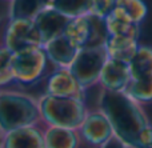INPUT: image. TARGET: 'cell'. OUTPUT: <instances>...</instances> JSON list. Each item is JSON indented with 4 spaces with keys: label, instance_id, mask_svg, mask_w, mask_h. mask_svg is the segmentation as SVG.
I'll return each instance as SVG.
<instances>
[{
    "label": "cell",
    "instance_id": "9",
    "mask_svg": "<svg viewBox=\"0 0 152 148\" xmlns=\"http://www.w3.org/2000/svg\"><path fill=\"white\" fill-rule=\"evenodd\" d=\"M77 132L81 139H84L88 144L97 148L105 144L111 138H113L112 127H111L107 116L100 109L88 111Z\"/></svg>",
    "mask_w": 152,
    "mask_h": 148
},
{
    "label": "cell",
    "instance_id": "15",
    "mask_svg": "<svg viewBox=\"0 0 152 148\" xmlns=\"http://www.w3.org/2000/svg\"><path fill=\"white\" fill-rule=\"evenodd\" d=\"M137 39L129 36H108L104 47L107 51V55L110 59L120 60L124 63H128L136 55L139 48Z\"/></svg>",
    "mask_w": 152,
    "mask_h": 148
},
{
    "label": "cell",
    "instance_id": "16",
    "mask_svg": "<svg viewBox=\"0 0 152 148\" xmlns=\"http://www.w3.org/2000/svg\"><path fill=\"white\" fill-rule=\"evenodd\" d=\"M45 148H79L80 135L76 130L47 125L43 131Z\"/></svg>",
    "mask_w": 152,
    "mask_h": 148
},
{
    "label": "cell",
    "instance_id": "7",
    "mask_svg": "<svg viewBox=\"0 0 152 148\" xmlns=\"http://www.w3.org/2000/svg\"><path fill=\"white\" fill-rule=\"evenodd\" d=\"M107 59L108 55L104 45L81 48L77 52L69 69L84 91L99 83Z\"/></svg>",
    "mask_w": 152,
    "mask_h": 148
},
{
    "label": "cell",
    "instance_id": "19",
    "mask_svg": "<svg viewBox=\"0 0 152 148\" xmlns=\"http://www.w3.org/2000/svg\"><path fill=\"white\" fill-rule=\"evenodd\" d=\"M47 7L59 11L68 19H76L92 13L94 0H48Z\"/></svg>",
    "mask_w": 152,
    "mask_h": 148
},
{
    "label": "cell",
    "instance_id": "3",
    "mask_svg": "<svg viewBox=\"0 0 152 148\" xmlns=\"http://www.w3.org/2000/svg\"><path fill=\"white\" fill-rule=\"evenodd\" d=\"M39 108L42 122L45 125L76 130L80 128L88 109L81 99L56 98L51 95H43L39 98Z\"/></svg>",
    "mask_w": 152,
    "mask_h": 148
},
{
    "label": "cell",
    "instance_id": "21",
    "mask_svg": "<svg viewBox=\"0 0 152 148\" xmlns=\"http://www.w3.org/2000/svg\"><path fill=\"white\" fill-rule=\"evenodd\" d=\"M11 64H12V52L8 51L4 45H1L0 47V90L15 82Z\"/></svg>",
    "mask_w": 152,
    "mask_h": 148
},
{
    "label": "cell",
    "instance_id": "4",
    "mask_svg": "<svg viewBox=\"0 0 152 148\" xmlns=\"http://www.w3.org/2000/svg\"><path fill=\"white\" fill-rule=\"evenodd\" d=\"M131 82L126 90L139 104L152 101V47L139 45L136 55L129 61Z\"/></svg>",
    "mask_w": 152,
    "mask_h": 148
},
{
    "label": "cell",
    "instance_id": "20",
    "mask_svg": "<svg viewBox=\"0 0 152 148\" xmlns=\"http://www.w3.org/2000/svg\"><path fill=\"white\" fill-rule=\"evenodd\" d=\"M105 26H107L108 36H129L139 40V26L128 23L119 16L113 15L112 12L105 17Z\"/></svg>",
    "mask_w": 152,
    "mask_h": 148
},
{
    "label": "cell",
    "instance_id": "17",
    "mask_svg": "<svg viewBox=\"0 0 152 148\" xmlns=\"http://www.w3.org/2000/svg\"><path fill=\"white\" fill-rule=\"evenodd\" d=\"M112 13L128 23L139 26L147 17L148 8L143 0H116Z\"/></svg>",
    "mask_w": 152,
    "mask_h": 148
},
{
    "label": "cell",
    "instance_id": "5",
    "mask_svg": "<svg viewBox=\"0 0 152 148\" xmlns=\"http://www.w3.org/2000/svg\"><path fill=\"white\" fill-rule=\"evenodd\" d=\"M48 64L51 63L43 47H32L12 53L13 80L24 85L35 84L45 76Z\"/></svg>",
    "mask_w": 152,
    "mask_h": 148
},
{
    "label": "cell",
    "instance_id": "23",
    "mask_svg": "<svg viewBox=\"0 0 152 148\" xmlns=\"http://www.w3.org/2000/svg\"><path fill=\"white\" fill-rule=\"evenodd\" d=\"M99 148H128V147H127L124 143H121L118 138H115V136H113V138H111L107 143L103 144V146L99 147Z\"/></svg>",
    "mask_w": 152,
    "mask_h": 148
},
{
    "label": "cell",
    "instance_id": "24",
    "mask_svg": "<svg viewBox=\"0 0 152 148\" xmlns=\"http://www.w3.org/2000/svg\"><path fill=\"white\" fill-rule=\"evenodd\" d=\"M7 1H11V0H7Z\"/></svg>",
    "mask_w": 152,
    "mask_h": 148
},
{
    "label": "cell",
    "instance_id": "2",
    "mask_svg": "<svg viewBox=\"0 0 152 148\" xmlns=\"http://www.w3.org/2000/svg\"><path fill=\"white\" fill-rule=\"evenodd\" d=\"M42 115L39 99L26 92L0 90V138L26 127H39Z\"/></svg>",
    "mask_w": 152,
    "mask_h": 148
},
{
    "label": "cell",
    "instance_id": "11",
    "mask_svg": "<svg viewBox=\"0 0 152 148\" xmlns=\"http://www.w3.org/2000/svg\"><path fill=\"white\" fill-rule=\"evenodd\" d=\"M129 82V64L108 58L99 79V84L103 87V90L111 92H126Z\"/></svg>",
    "mask_w": 152,
    "mask_h": 148
},
{
    "label": "cell",
    "instance_id": "13",
    "mask_svg": "<svg viewBox=\"0 0 152 148\" xmlns=\"http://www.w3.org/2000/svg\"><path fill=\"white\" fill-rule=\"evenodd\" d=\"M50 63L55 68H69L80 50L66 35L56 37L43 45Z\"/></svg>",
    "mask_w": 152,
    "mask_h": 148
},
{
    "label": "cell",
    "instance_id": "14",
    "mask_svg": "<svg viewBox=\"0 0 152 148\" xmlns=\"http://www.w3.org/2000/svg\"><path fill=\"white\" fill-rule=\"evenodd\" d=\"M0 148H45L43 131L39 127H26L0 138Z\"/></svg>",
    "mask_w": 152,
    "mask_h": 148
},
{
    "label": "cell",
    "instance_id": "10",
    "mask_svg": "<svg viewBox=\"0 0 152 148\" xmlns=\"http://www.w3.org/2000/svg\"><path fill=\"white\" fill-rule=\"evenodd\" d=\"M45 95L84 100V90L69 68H55L45 82Z\"/></svg>",
    "mask_w": 152,
    "mask_h": 148
},
{
    "label": "cell",
    "instance_id": "12",
    "mask_svg": "<svg viewBox=\"0 0 152 148\" xmlns=\"http://www.w3.org/2000/svg\"><path fill=\"white\" fill-rule=\"evenodd\" d=\"M69 20L67 16L60 13L59 11L53 8L45 7L36 17L34 19V23L36 26V29L39 31V35L42 37L43 45L56 37L64 35L66 28L68 26Z\"/></svg>",
    "mask_w": 152,
    "mask_h": 148
},
{
    "label": "cell",
    "instance_id": "22",
    "mask_svg": "<svg viewBox=\"0 0 152 148\" xmlns=\"http://www.w3.org/2000/svg\"><path fill=\"white\" fill-rule=\"evenodd\" d=\"M116 5V0H94L92 13L102 19H105L113 11Z\"/></svg>",
    "mask_w": 152,
    "mask_h": 148
},
{
    "label": "cell",
    "instance_id": "18",
    "mask_svg": "<svg viewBox=\"0 0 152 148\" xmlns=\"http://www.w3.org/2000/svg\"><path fill=\"white\" fill-rule=\"evenodd\" d=\"M48 5V0H11L8 19H28L34 20Z\"/></svg>",
    "mask_w": 152,
    "mask_h": 148
},
{
    "label": "cell",
    "instance_id": "1",
    "mask_svg": "<svg viewBox=\"0 0 152 148\" xmlns=\"http://www.w3.org/2000/svg\"><path fill=\"white\" fill-rule=\"evenodd\" d=\"M99 109L107 116L113 136L128 148H139L143 135L152 127L140 104L126 92L103 90Z\"/></svg>",
    "mask_w": 152,
    "mask_h": 148
},
{
    "label": "cell",
    "instance_id": "6",
    "mask_svg": "<svg viewBox=\"0 0 152 148\" xmlns=\"http://www.w3.org/2000/svg\"><path fill=\"white\" fill-rule=\"evenodd\" d=\"M64 35L72 40L79 50L104 45L108 39L105 19L99 17L94 13L71 19Z\"/></svg>",
    "mask_w": 152,
    "mask_h": 148
},
{
    "label": "cell",
    "instance_id": "8",
    "mask_svg": "<svg viewBox=\"0 0 152 148\" xmlns=\"http://www.w3.org/2000/svg\"><path fill=\"white\" fill-rule=\"evenodd\" d=\"M3 45L12 53H16L27 48L43 47V42L34 20L8 19L3 35Z\"/></svg>",
    "mask_w": 152,
    "mask_h": 148
}]
</instances>
